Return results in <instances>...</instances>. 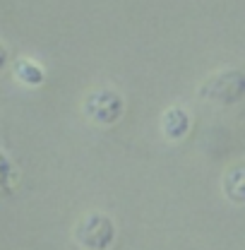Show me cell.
<instances>
[{"mask_svg":"<svg viewBox=\"0 0 245 250\" xmlns=\"http://www.w3.org/2000/svg\"><path fill=\"white\" fill-rule=\"evenodd\" d=\"M197 96L202 101H209V104H216V106H233L238 104L245 96V75L243 70H221V72H214L209 75L200 89H197Z\"/></svg>","mask_w":245,"mask_h":250,"instance_id":"cell-1","label":"cell"},{"mask_svg":"<svg viewBox=\"0 0 245 250\" xmlns=\"http://www.w3.org/2000/svg\"><path fill=\"white\" fill-rule=\"evenodd\" d=\"M72 238L84 250H108L116 241V224L103 212H89L75 224Z\"/></svg>","mask_w":245,"mask_h":250,"instance_id":"cell-2","label":"cell"},{"mask_svg":"<svg viewBox=\"0 0 245 250\" xmlns=\"http://www.w3.org/2000/svg\"><path fill=\"white\" fill-rule=\"evenodd\" d=\"M161 132L168 140H183L190 132V113L181 106H171L161 116Z\"/></svg>","mask_w":245,"mask_h":250,"instance_id":"cell-4","label":"cell"},{"mask_svg":"<svg viewBox=\"0 0 245 250\" xmlns=\"http://www.w3.org/2000/svg\"><path fill=\"white\" fill-rule=\"evenodd\" d=\"M15 77L24 87H41L46 82V70L39 62L29 61V58H20L15 62Z\"/></svg>","mask_w":245,"mask_h":250,"instance_id":"cell-6","label":"cell"},{"mask_svg":"<svg viewBox=\"0 0 245 250\" xmlns=\"http://www.w3.org/2000/svg\"><path fill=\"white\" fill-rule=\"evenodd\" d=\"M7 62H10V51H7V46L0 41V70H2Z\"/></svg>","mask_w":245,"mask_h":250,"instance_id":"cell-7","label":"cell"},{"mask_svg":"<svg viewBox=\"0 0 245 250\" xmlns=\"http://www.w3.org/2000/svg\"><path fill=\"white\" fill-rule=\"evenodd\" d=\"M84 116L96 125H113L125 113V99L111 87H99L84 96Z\"/></svg>","mask_w":245,"mask_h":250,"instance_id":"cell-3","label":"cell"},{"mask_svg":"<svg viewBox=\"0 0 245 250\" xmlns=\"http://www.w3.org/2000/svg\"><path fill=\"white\" fill-rule=\"evenodd\" d=\"M224 192L236 205H243L245 202V166L243 164H236L224 176Z\"/></svg>","mask_w":245,"mask_h":250,"instance_id":"cell-5","label":"cell"}]
</instances>
